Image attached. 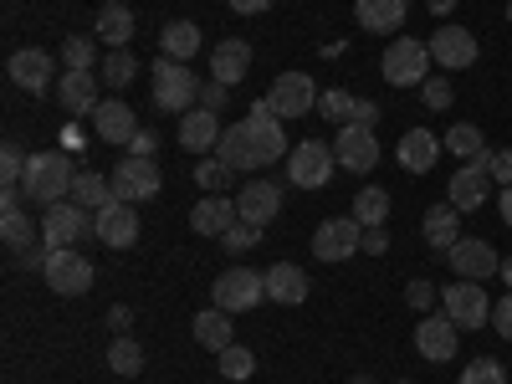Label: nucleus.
I'll return each mask as SVG.
<instances>
[{
	"instance_id": "f257e3e1",
	"label": "nucleus",
	"mask_w": 512,
	"mask_h": 384,
	"mask_svg": "<svg viewBox=\"0 0 512 384\" xmlns=\"http://www.w3.org/2000/svg\"><path fill=\"white\" fill-rule=\"evenodd\" d=\"M287 154H292V144H287V134H282V123H277L267 98L251 103V113L241 123H231L221 134V144H216V159H226L231 169H267V164H277Z\"/></svg>"
},
{
	"instance_id": "f03ea898",
	"label": "nucleus",
	"mask_w": 512,
	"mask_h": 384,
	"mask_svg": "<svg viewBox=\"0 0 512 384\" xmlns=\"http://www.w3.org/2000/svg\"><path fill=\"white\" fill-rule=\"evenodd\" d=\"M72 159L67 154H57V149H41V154H31L26 159V180H21V190L36 200V205H62V195H72Z\"/></svg>"
},
{
	"instance_id": "7ed1b4c3",
	"label": "nucleus",
	"mask_w": 512,
	"mask_h": 384,
	"mask_svg": "<svg viewBox=\"0 0 512 384\" xmlns=\"http://www.w3.org/2000/svg\"><path fill=\"white\" fill-rule=\"evenodd\" d=\"M149 98H154L159 113H190L200 103V82H195V72L185 62L159 57L154 62V82H149Z\"/></svg>"
},
{
	"instance_id": "20e7f679",
	"label": "nucleus",
	"mask_w": 512,
	"mask_h": 384,
	"mask_svg": "<svg viewBox=\"0 0 512 384\" xmlns=\"http://www.w3.org/2000/svg\"><path fill=\"white\" fill-rule=\"evenodd\" d=\"M379 77L390 82V88H420V82L431 77V47H425V41H410V36L390 41L384 57H379Z\"/></svg>"
},
{
	"instance_id": "39448f33",
	"label": "nucleus",
	"mask_w": 512,
	"mask_h": 384,
	"mask_svg": "<svg viewBox=\"0 0 512 384\" xmlns=\"http://www.w3.org/2000/svg\"><path fill=\"white\" fill-rule=\"evenodd\" d=\"M210 297H216L221 313H251L256 303L267 297V272H251V267H231L210 282Z\"/></svg>"
},
{
	"instance_id": "423d86ee",
	"label": "nucleus",
	"mask_w": 512,
	"mask_h": 384,
	"mask_svg": "<svg viewBox=\"0 0 512 384\" xmlns=\"http://www.w3.org/2000/svg\"><path fill=\"white\" fill-rule=\"evenodd\" d=\"M441 308H446V318H451L461 333L492 323V297H487L482 282H451V287L441 292Z\"/></svg>"
},
{
	"instance_id": "0eeeda50",
	"label": "nucleus",
	"mask_w": 512,
	"mask_h": 384,
	"mask_svg": "<svg viewBox=\"0 0 512 384\" xmlns=\"http://www.w3.org/2000/svg\"><path fill=\"white\" fill-rule=\"evenodd\" d=\"M318 82L308 77V72H277V82L267 88V103H272V113L277 118H308L313 108H318Z\"/></svg>"
},
{
	"instance_id": "6e6552de",
	"label": "nucleus",
	"mask_w": 512,
	"mask_h": 384,
	"mask_svg": "<svg viewBox=\"0 0 512 384\" xmlns=\"http://www.w3.org/2000/svg\"><path fill=\"white\" fill-rule=\"evenodd\" d=\"M47 287L57 292V297H82V292H93V262L82 256L77 246H62V251H52V262H47Z\"/></svg>"
},
{
	"instance_id": "1a4fd4ad",
	"label": "nucleus",
	"mask_w": 512,
	"mask_h": 384,
	"mask_svg": "<svg viewBox=\"0 0 512 384\" xmlns=\"http://www.w3.org/2000/svg\"><path fill=\"white\" fill-rule=\"evenodd\" d=\"M333 169H338L333 144H318V139L297 144V149L287 154V180H292V185H303V190H323V185L333 180Z\"/></svg>"
},
{
	"instance_id": "9d476101",
	"label": "nucleus",
	"mask_w": 512,
	"mask_h": 384,
	"mask_svg": "<svg viewBox=\"0 0 512 384\" xmlns=\"http://www.w3.org/2000/svg\"><path fill=\"white\" fill-rule=\"evenodd\" d=\"M446 262H451V277L456 282H487L502 272V256L482 241V236H461L451 251H446Z\"/></svg>"
},
{
	"instance_id": "9b49d317",
	"label": "nucleus",
	"mask_w": 512,
	"mask_h": 384,
	"mask_svg": "<svg viewBox=\"0 0 512 384\" xmlns=\"http://www.w3.org/2000/svg\"><path fill=\"white\" fill-rule=\"evenodd\" d=\"M82 236H93V216L82 210L77 200H62V205H47V216H41V241L52 251L62 246H77Z\"/></svg>"
},
{
	"instance_id": "f8f14e48",
	"label": "nucleus",
	"mask_w": 512,
	"mask_h": 384,
	"mask_svg": "<svg viewBox=\"0 0 512 384\" xmlns=\"http://www.w3.org/2000/svg\"><path fill=\"white\" fill-rule=\"evenodd\" d=\"M333 159H338V169H349V175H369V169L379 164V139H374V128H364V123L338 128Z\"/></svg>"
},
{
	"instance_id": "ddd939ff",
	"label": "nucleus",
	"mask_w": 512,
	"mask_h": 384,
	"mask_svg": "<svg viewBox=\"0 0 512 384\" xmlns=\"http://www.w3.org/2000/svg\"><path fill=\"white\" fill-rule=\"evenodd\" d=\"M159 190H164V180H159V164H154V159L128 154V159L113 169V195H118V200H128V205L154 200Z\"/></svg>"
},
{
	"instance_id": "4468645a",
	"label": "nucleus",
	"mask_w": 512,
	"mask_h": 384,
	"mask_svg": "<svg viewBox=\"0 0 512 384\" xmlns=\"http://www.w3.org/2000/svg\"><path fill=\"white\" fill-rule=\"evenodd\" d=\"M93 236L113 251H128L139 241V210L128 200H108L103 210H93Z\"/></svg>"
},
{
	"instance_id": "2eb2a0df",
	"label": "nucleus",
	"mask_w": 512,
	"mask_h": 384,
	"mask_svg": "<svg viewBox=\"0 0 512 384\" xmlns=\"http://www.w3.org/2000/svg\"><path fill=\"white\" fill-rule=\"evenodd\" d=\"M415 349H420L425 364H451L456 349H461V328H456L451 318H441V313L420 318V323H415Z\"/></svg>"
},
{
	"instance_id": "dca6fc26",
	"label": "nucleus",
	"mask_w": 512,
	"mask_h": 384,
	"mask_svg": "<svg viewBox=\"0 0 512 384\" xmlns=\"http://www.w3.org/2000/svg\"><path fill=\"white\" fill-rule=\"evenodd\" d=\"M431 62H441V72H461V67H472L477 57H482V47H477V36L466 31V26H441L431 41Z\"/></svg>"
},
{
	"instance_id": "f3484780",
	"label": "nucleus",
	"mask_w": 512,
	"mask_h": 384,
	"mask_svg": "<svg viewBox=\"0 0 512 384\" xmlns=\"http://www.w3.org/2000/svg\"><path fill=\"white\" fill-rule=\"evenodd\" d=\"M364 241V226L354 216H338V221H323L318 236H313V256L318 262H349Z\"/></svg>"
},
{
	"instance_id": "a211bd4d",
	"label": "nucleus",
	"mask_w": 512,
	"mask_h": 384,
	"mask_svg": "<svg viewBox=\"0 0 512 384\" xmlns=\"http://www.w3.org/2000/svg\"><path fill=\"white\" fill-rule=\"evenodd\" d=\"M318 118H328V123H338V128H349V123L374 128V123H379V103L354 98V93H344V88H328V93L318 98Z\"/></svg>"
},
{
	"instance_id": "6ab92c4d",
	"label": "nucleus",
	"mask_w": 512,
	"mask_h": 384,
	"mask_svg": "<svg viewBox=\"0 0 512 384\" xmlns=\"http://www.w3.org/2000/svg\"><path fill=\"white\" fill-rule=\"evenodd\" d=\"M6 72H11V82H16V88L21 93H47L52 88V77H57V62L47 57V52H41V47H26V52H16L11 62H6Z\"/></svg>"
},
{
	"instance_id": "aec40b11",
	"label": "nucleus",
	"mask_w": 512,
	"mask_h": 384,
	"mask_svg": "<svg viewBox=\"0 0 512 384\" xmlns=\"http://www.w3.org/2000/svg\"><path fill=\"white\" fill-rule=\"evenodd\" d=\"M236 210H241V221H251V226L277 221V210H282V185H272V180L241 185V190H236Z\"/></svg>"
},
{
	"instance_id": "412c9836",
	"label": "nucleus",
	"mask_w": 512,
	"mask_h": 384,
	"mask_svg": "<svg viewBox=\"0 0 512 384\" xmlns=\"http://www.w3.org/2000/svg\"><path fill=\"white\" fill-rule=\"evenodd\" d=\"M93 134H98L103 144H134L139 113L128 108V103H118V98H108V103H98V113H93Z\"/></svg>"
},
{
	"instance_id": "4be33fe9",
	"label": "nucleus",
	"mask_w": 512,
	"mask_h": 384,
	"mask_svg": "<svg viewBox=\"0 0 512 384\" xmlns=\"http://www.w3.org/2000/svg\"><path fill=\"white\" fill-rule=\"evenodd\" d=\"M446 195H451V205L461 210H482V200L492 195V175H487V164H461L456 175H451V185H446Z\"/></svg>"
},
{
	"instance_id": "5701e85b",
	"label": "nucleus",
	"mask_w": 512,
	"mask_h": 384,
	"mask_svg": "<svg viewBox=\"0 0 512 384\" xmlns=\"http://www.w3.org/2000/svg\"><path fill=\"white\" fill-rule=\"evenodd\" d=\"M241 221V210H236V200H226V195H205L195 210H190V231L195 236H226L231 226Z\"/></svg>"
},
{
	"instance_id": "b1692460",
	"label": "nucleus",
	"mask_w": 512,
	"mask_h": 384,
	"mask_svg": "<svg viewBox=\"0 0 512 384\" xmlns=\"http://www.w3.org/2000/svg\"><path fill=\"white\" fill-rule=\"evenodd\" d=\"M98 82H103L98 72H62V77H57L62 108H67L72 118H77V113H98V103H103V98H98Z\"/></svg>"
},
{
	"instance_id": "393cba45",
	"label": "nucleus",
	"mask_w": 512,
	"mask_h": 384,
	"mask_svg": "<svg viewBox=\"0 0 512 384\" xmlns=\"http://www.w3.org/2000/svg\"><path fill=\"white\" fill-rule=\"evenodd\" d=\"M221 118L210 113V108H190V113H180V144L190 149V154H210L221 144Z\"/></svg>"
},
{
	"instance_id": "a878e982",
	"label": "nucleus",
	"mask_w": 512,
	"mask_h": 384,
	"mask_svg": "<svg viewBox=\"0 0 512 384\" xmlns=\"http://www.w3.org/2000/svg\"><path fill=\"white\" fill-rule=\"evenodd\" d=\"M395 154H400V169H410V175H431L436 159H441V139L431 134V128H410Z\"/></svg>"
},
{
	"instance_id": "bb28decb",
	"label": "nucleus",
	"mask_w": 512,
	"mask_h": 384,
	"mask_svg": "<svg viewBox=\"0 0 512 384\" xmlns=\"http://www.w3.org/2000/svg\"><path fill=\"white\" fill-rule=\"evenodd\" d=\"M420 236H425V246H431V251H451L461 241V210L451 200L446 205H431V210H425V221H420Z\"/></svg>"
},
{
	"instance_id": "cd10ccee",
	"label": "nucleus",
	"mask_w": 512,
	"mask_h": 384,
	"mask_svg": "<svg viewBox=\"0 0 512 384\" xmlns=\"http://www.w3.org/2000/svg\"><path fill=\"white\" fill-rule=\"evenodd\" d=\"M246 67H251V47H246L241 36L216 41V52H210V77L226 82V88H236V82L246 77Z\"/></svg>"
},
{
	"instance_id": "c85d7f7f",
	"label": "nucleus",
	"mask_w": 512,
	"mask_h": 384,
	"mask_svg": "<svg viewBox=\"0 0 512 384\" xmlns=\"http://www.w3.org/2000/svg\"><path fill=\"white\" fill-rule=\"evenodd\" d=\"M354 16H359V26H364V31L390 36V31H400V26H405L410 6H405V0H354Z\"/></svg>"
},
{
	"instance_id": "c756f323",
	"label": "nucleus",
	"mask_w": 512,
	"mask_h": 384,
	"mask_svg": "<svg viewBox=\"0 0 512 384\" xmlns=\"http://www.w3.org/2000/svg\"><path fill=\"white\" fill-rule=\"evenodd\" d=\"M267 297H272V303H287V308L308 303V272L297 267V262H277L267 272Z\"/></svg>"
},
{
	"instance_id": "7c9ffc66",
	"label": "nucleus",
	"mask_w": 512,
	"mask_h": 384,
	"mask_svg": "<svg viewBox=\"0 0 512 384\" xmlns=\"http://www.w3.org/2000/svg\"><path fill=\"white\" fill-rule=\"evenodd\" d=\"M93 36L103 41L108 52H123L128 41H134V11L118 6V0H113V6H103V11H98V21H93Z\"/></svg>"
},
{
	"instance_id": "2f4dec72",
	"label": "nucleus",
	"mask_w": 512,
	"mask_h": 384,
	"mask_svg": "<svg viewBox=\"0 0 512 384\" xmlns=\"http://www.w3.org/2000/svg\"><path fill=\"white\" fill-rule=\"evenodd\" d=\"M446 154H456L461 164H492L487 134H482L477 123H451L446 128Z\"/></svg>"
},
{
	"instance_id": "473e14b6",
	"label": "nucleus",
	"mask_w": 512,
	"mask_h": 384,
	"mask_svg": "<svg viewBox=\"0 0 512 384\" xmlns=\"http://www.w3.org/2000/svg\"><path fill=\"white\" fill-rule=\"evenodd\" d=\"M195 344H200V349H210V354L231 349V313H221V308L195 313Z\"/></svg>"
},
{
	"instance_id": "72a5a7b5",
	"label": "nucleus",
	"mask_w": 512,
	"mask_h": 384,
	"mask_svg": "<svg viewBox=\"0 0 512 384\" xmlns=\"http://www.w3.org/2000/svg\"><path fill=\"white\" fill-rule=\"evenodd\" d=\"M200 26L195 21H169L164 31H159V47H164V57H175V62H190L195 52H200Z\"/></svg>"
},
{
	"instance_id": "f704fd0d",
	"label": "nucleus",
	"mask_w": 512,
	"mask_h": 384,
	"mask_svg": "<svg viewBox=\"0 0 512 384\" xmlns=\"http://www.w3.org/2000/svg\"><path fill=\"white\" fill-rule=\"evenodd\" d=\"M72 200H77L82 210H103V205H108V200H118V195H113V180L93 175V169H82V175L72 180Z\"/></svg>"
},
{
	"instance_id": "c9c22d12",
	"label": "nucleus",
	"mask_w": 512,
	"mask_h": 384,
	"mask_svg": "<svg viewBox=\"0 0 512 384\" xmlns=\"http://www.w3.org/2000/svg\"><path fill=\"white\" fill-rule=\"evenodd\" d=\"M354 221L369 231V226H384L390 221V190H379V185H369V190H359L354 195Z\"/></svg>"
},
{
	"instance_id": "e433bc0d",
	"label": "nucleus",
	"mask_w": 512,
	"mask_h": 384,
	"mask_svg": "<svg viewBox=\"0 0 512 384\" xmlns=\"http://www.w3.org/2000/svg\"><path fill=\"white\" fill-rule=\"evenodd\" d=\"M108 369H113V374H123V379H134V374L144 369V349H139V338L118 333V338H113V349H108Z\"/></svg>"
},
{
	"instance_id": "4c0bfd02",
	"label": "nucleus",
	"mask_w": 512,
	"mask_h": 384,
	"mask_svg": "<svg viewBox=\"0 0 512 384\" xmlns=\"http://www.w3.org/2000/svg\"><path fill=\"white\" fill-rule=\"evenodd\" d=\"M98 77L108 82L113 93H118V88H128V82L139 77V62H134V52H128V47H123V52H108V57L98 62Z\"/></svg>"
},
{
	"instance_id": "58836bf2",
	"label": "nucleus",
	"mask_w": 512,
	"mask_h": 384,
	"mask_svg": "<svg viewBox=\"0 0 512 384\" xmlns=\"http://www.w3.org/2000/svg\"><path fill=\"white\" fill-rule=\"evenodd\" d=\"M195 185L210 190V195H221V190L236 185V169H231L226 159H200V164H195Z\"/></svg>"
},
{
	"instance_id": "ea45409f",
	"label": "nucleus",
	"mask_w": 512,
	"mask_h": 384,
	"mask_svg": "<svg viewBox=\"0 0 512 384\" xmlns=\"http://www.w3.org/2000/svg\"><path fill=\"white\" fill-rule=\"evenodd\" d=\"M0 236H6L11 251H26L31 241H41V231H31V216H26V210H6V216H0Z\"/></svg>"
},
{
	"instance_id": "a19ab883",
	"label": "nucleus",
	"mask_w": 512,
	"mask_h": 384,
	"mask_svg": "<svg viewBox=\"0 0 512 384\" xmlns=\"http://www.w3.org/2000/svg\"><path fill=\"white\" fill-rule=\"evenodd\" d=\"M62 62H67V72H93V67H98V47H93V36H67Z\"/></svg>"
},
{
	"instance_id": "79ce46f5",
	"label": "nucleus",
	"mask_w": 512,
	"mask_h": 384,
	"mask_svg": "<svg viewBox=\"0 0 512 384\" xmlns=\"http://www.w3.org/2000/svg\"><path fill=\"white\" fill-rule=\"evenodd\" d=\"M216 369H221L226 379H251V374H256V359H251V349L231 344V349H221V354H216Z\"/></svg>"
},
{
	"instance_id": "37998d69",
	"label": "nucleus",
	"mask_w": 512,
	"mask_h": 384,
	"mask_svg": "<svg viewBox=\"0 0 512 384\" xmlns=\"http://www.w3.org/2000/svg\"><path fill=\"white\" fill-rule=\"evenodd\" d=\"M456 384H507V369H502L497 359H472V364L461 369Z\"/></svg>"
},
{
	"instance_id": "c03bdc74",
	"label": "nucleus",
	"mask_w": 512,
	"mask_h": 384,
	"mask_svg": "<svg viewBox=\"0 0 512 384\" xmlns=\"http://www.w3.org/2000/svg\"><path fill=\"white\" fill-rule=\"evenodd\" d=\"M420 98H425V108H431V113H446V108L456 103V93H451V82H446V77H436V72H431V77L420 82Z\"/></svg>"
},
{
	"instance_id": "a18cd8bd",
	"label": "nucleus",
	"mask_w": 512,
	"mask_h": 384,
	"mask_svg": "<svg viewBox=\"0 0 512 384\" xmlns=\"http://www.w3.org/2000/svg\"><path fill=\"white\" fill-rule=\"evenodd\" d=\"M26 149L21 144H6V149H0V185H21L26 180Z\"/></svg>"
},
{
	"instance_id": "49530a36",
	"label": "nucleus",
	"mask_w": 512,
	"mask_h": 384,
	"mask_svg": "<svg viewBox=\"0 0 512 384\" xmlns=\"http://www.w3.org/2000/svg\"><path fill=\"white\" fill-rule=\"evenodd\" d=\"M256 241H262V226H251V221H236V226L221 236V246H226L231 256H236V251H251Z\"/></svg>"
},
{
	"instance_id": "de8ad7c7",
	"label": "nucleus",
	"mask_w": 512,
	"mask_h": 384,
	"mask_svg": "<svg viewBox=\"0 0 512 384\" xmlns=\"http://www.w3.org/2000/svg\"><path fill=\"white\" fill-rule=\"evenodd\" d=\"M16 262H21L26 272H47V262H52V246H47V241H31L26 251H16Z\"/></svg>"
},
{
	"instance_id": "09e8293b",
	"label": "nucleus",
	"mask_w": 512,
	"mask_h": 384,
	"mask_svg": "<svg viewBox=\"0 0 512 384\" xmlns=\"http://www.w3.org/2000/svg\"><path fill=\"white\" fill-rule=\"evenodd\" d=\"M226 82H216V77H210V82H200V103L195 108H210V113H226Z\"/></svg>"
},
{
	"instance_id": "8fccbe9b",
	"label": "nucleus",
	"mask_w": 512,
	"mask_h": 384,
	"mask_svg": "<svg viewBox=\"0 0 512 384\" xmlns=\"http://www.w3.org/2000/svg\"><path fill=\"white\" fill-rule=\"evenodd\" d=\"M405 303H410L415 313H431V308H436V287H431V282H410V287H405Z\"/></svg>"
},
{
	"instance_id": "3c124183",
	"label": "nucleus",
	"mask_w": 512,
	"mask_h": 384,
	"mask_svg": "<svg viewBox=\"0 0 512 384\" xmlns=\"http://www.w3.org/2000/svg\"><path fill=\"white\" fill-rule=\"evenodd\" d=\"M487 175H492V185H497V190H502V185H512V149H497V154H492Z\"/></svg>"
},
{
	"instance_id": "603ef678",
	"label": "nucleus",
	"mask_w": 512,
	"mask_h": 384,
	"mask_svg": "<svg viewBox=\"0 0 512 384\" xmlns=\"http://www.w3.org/2000/svg\"><path fill=\"white\" fill-rule=\"evenodd\" d=\"M492 328L507 338V344H512V287H507V297H502V303H492Z\"/></svg>"
},
{
	"instance_id": "864d4df0",
	"label": "nucleus",
	"mask_w": 512,
	"mask_h": 384,
	"mask_svg": "<svg viewBox=\"0 0 512 384\" xmlns=\"http://www.w3.org/2000/svg\"><path fill=\"white\" fill-rule=\"evenodd\" d=\"M359 251L384 256V251H390V231H384V226H369V231H364V241H359Z\"/></svg>"
},
{
	"instance_id": "5fc2aeb1",
	"label": "nucleus",
	"mask_w": 512,
	"mask_h": 384,
	"mask_svg": "<svg viewBox=\"0 0 512 384\" xmlns=\"http://www.w3.org/2000/svg\"><path fill=\"white\" fill-rule=\"evenodd\" d=\"M159 149V139L149 134V128H139V134H134V144H128V154H139V159H149Z\"/></svg>"
},
{
	"instance_id": "6e6d98bb",
	"label": "nucleus",
	"mask_w": 512,
	"mask_h": 384,
	"mask_svg": "<svg viewBox=\"0 0 512 384\" xmlns=\"http://www.w3.org/2000/svg\"><path fill=\"white\" fill-rule=\"evenodd\" d=\"M226 6L236 16H262V11H272V0H226Z\"/></svg>"
},
{
	"instance_id": "4d7b16f0",
	"label": "nucleus",
	"mask_w": 512,
	"mask_h": 384,
	"mask_svg": "<svg viewBox=\"0 0 512 384\" xmlns=\"http://www.w3.org/2000/svg\"><path fill=\"white\" fill-rule=\"evenodd\" d=\"M128 323H134V313H128L123 303H118V308H108V328H113V333H128Z\"/></svg>"
},
{
	"instance_id": "13d9d810",
	"label": "nucleus",
	"mask_w": 512,
	"mask_h": 384,
	"mask_svg": "<svg viewBox=\"0 0 512 384\" xmlns=\"http://www.w3.org/2000/svg\"><path fill=\"white\" fill-rule=\"evenodd\" d=\"M497 210H502V221L512 226V185H502V190H497Z\"/></svg>"
},
{
	"instance_id": "bf43d9fd",
	"label": "nucleus",
	"mask_w": 512,
	"mask_h": 384,
	"mask_svg": "<svg viewBox=\"0 0 512 384\" xmlns=\"http://www.w3.org/2000/svg\"><path fill=\"white\" fill-rule=\"evenodd\" d=\"M425 6H431V16H451V11H456V0H425Z\"/></svg>"
},
{
	"instance_id": "052dcab7",
	"label": "nucleus",
	"mask_w": 512,
	"mask_h": 384,
	"mask_svg": "<svg viewBox=\"0 0 512 384\" xmlns=\"http://www.w3.org/2000/svg\"><path fill=\"white\" fill-rule=\"evenodd\" d=\"M497 277H502V282L512 287V256H502V272H497Z\"/></svg>"
},
{
	"instance_id": "680f3d73",
	"label": "nucleus",
	"mask_w": 512,
	"mask_h": 384,
	"mask_svg": "<svg viewBox=\"0 0 512 384\" xmlns=\"http://www.w3.org/2000/svg\"><path fill=\"white\" fill-rule=\"evenodd\" d=\"M349 384H374V379H369V374H359V379H349Z\"/></svg>"
},
{
	"instance_id": "e2e57ef3",
	"label": "nucleus",
	"mask_w": 512,
	"mask_h": 384,
	"mask_svg": "<svg viewBox=\"0 0 512 384\" xmlns=\"http://www.w3.org/2000/svg\"><path fill=\"white\" fill-rule=\"evenodd\" d=\"M507 21H512V0H507Z\"/></svg>"
},
{
	"instance_id": "0e129e2a",
	"label": "nucleus",
	"mask_w": 512,
	"mask_h": 384,
	"mask_svg": "<svg viewBox=\"0 0 512 384\" xmlns=\"http://www.w3.org/2000/svg\"><path fill=\"white\" fill-rule=\"evenodd\" d=\"M400 384H415V379H400Z\"/></svg>"
}]
</instances>
